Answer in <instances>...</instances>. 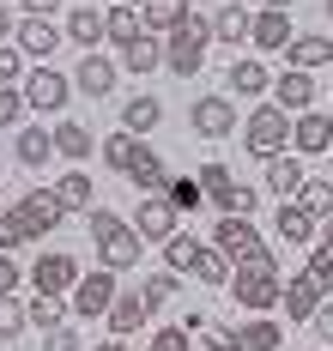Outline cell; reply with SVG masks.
Returning a JSON list of instances; mask_svg holds the SVG:
<instances>
[{
	"label": "cell",
	"instance_id": "1",
	"mask_svg": "<svg viewBox=\"0 0 333 351\" xmlns=\"http://www.w3.org/2000/svg\"><path fill=\"white\" fill-rule=\"evenodd\" d=\"M230 297H236L243 309L267 315V309L285 297V273H279V261H273V254H255V261H243V267L230 273Z\"/></svg>",
	"mask_w": 333,
	"mask_h": 351
},
{
	"label": "cell",
	"instance_id": "2",
	"mask_svg": "<svg viewBox=\"0 0 333 351\" xmlns=\"http://www.w3.org/2000/svg\"><path fill=\"white\" fill-rule=\"evenodd\" d=\"M206 43H212V19L188 12L182 25L164 36V67L176 73V79H194V73L206 67Z\"/></svg>",
	"mask_w": 333,
	"mask_h": 351
},
{
	"label": "cell",
	"instance_id": "3",
	"mask_svg": "<svg viewBox=\"0 0 333 351\" xmlns=\"http://www.w3.org/2000/svg\"><path fill=\"white\" fill-rule=\"evenodd\" d=\"M285 140H291V115H285L279 104H260L255 115L243 121V145L255 152L260 164H267V158H279V152H285Z\"/></svg>",
	"mask_w": 333,
	"mask_h": 351
},
{
	"label": "cell",
	"instance_id": "4",
	"mask_svg": "<svg viewBox=\"0 0 333 351\" xmlns=\"http://www.w3.org/2000/svg\"><path fill=\"white\" fill-rule=\"evenodd\" d=\"M200 188H206V200H212L224 218H249V212H255V188H243L224 164H206V170H200Z\"/></svg>",
	"mask_w": 333,
	"mask_h": 351
},
{
	"label": "cell",
	"instance_id": "5",
	"mask_svg": "<svg viewBox=\"0 0 333 351\" xmlns=\"http://www.w3.org/2000/svg\"><path fill=\"white\" fill-rule=\"evenodd\" d=\"M67 97H73V73H55L49 61L37 73H25V104L37 109V115H61Z\"/></svg>",
	"mask_w": 333,
	"mask_h": 351
},
{
	"label": "cell",
	"instance_id": "6",
	"mask_svg": "<svg viewBox=\"0 0 333 351\" xmlns=\"http://www.w3.org/2000/svg\"><path fill=\"white\" fill-rule=\"evenodd\" d=\"M212 248H219L230 267H243V261L267 254V243H260V230L249 224V218H219V224H212Z\"/></svg>",
	"mask_w": 333,
	"mask_h": 351
},
{
	"label": "cell",
	"instance_id": "7",
	"mask_svg": "<svg viewBox=\"0 0 333 351\" xmlns=\"http://www.w3.org/2000/svg\"><path fill=\"white\" fill-rule=\"evenodd\" d=\"M188 128H194L200 140H230L243 121H236V104H230V97H194V104H188Z\"/></svg>",
	"mask_w": 333,
	"mask_h": 351
},
{
	"label": "cell",
	"instance_id": "8",
	"mask_svg": "<svg viewBox=\"0 0 333 351\" xmlns=\"http://www.w3.org/2000/svg\"><path fill=\"white\" fill-rule=\"evenodd\" d=\"M110 303H115V273H110V267L79 273V285H73V315L97 321V315H110Z\"/></svg>",
	"mask_w": 333,
	"mask_h": 351
},
{
	"label": "cell",
	"instance_id": "9",
	"mask_svg": "<svg viewBox=\"0 0 333 351\" xmlns=\"http://www.w3.org/2000/svg\"><path fill=\"white\" fill-rule=\"evenodd\" d=\"M176 224H182V212L170 206V194H151V200H140L134 230H140L146 243H170V237H176Z\"/></svg>",
	"mask_w": 333,
	"mask_h": 351
},
{
	"label": "cell",
	"instance_id": "10",
	"mask_svg": "<svg viewBox=\"0 0 333 351\" xmlns=\"http://www.w3.org/2000/svg\"><path fill=\"white\" fill-rule=\"evenodd\" d=\"M61 36H67V31H55L49 19H37V12H25V19L12 25V43H18V49H25L31 61H49V55L61 49Z\"/></svg>",
	"mask_w": 333,
	"mask_h": 351
},
{
	"label": "cell",
	"instance_id": "11",
	"mask_svg": "<svg viewBox=\"0 0 333 351\" xmlns=\"http://www.w3.org/2000/svg\"><path fill=\"white\" fill-rule=\"evenodd\" d=\"M291 145H297V158L333 152V115H321V109H303V115L291 121Z\"/></svg>",
	"mask_w": 333,
	"mask_h": 351
},
{
	"label": "cell",
	"instance_id": "12",
	"mask_svg": "<svg viewBox=\"0 0 333 351\" xmlns=\"http://www.w3.org/2000/svg\"><path fill=\"white\" fill-rule=\"evenodd\" d=\"M140 243H146V237H140L134 224H121V230H110V237L97 243V261H103L110 273H134V267H140Z\"/></svg>",
	"mask_w": 333,
	"mask_h": 351
},
{
	"label": "cell",
	"instance_id": "13",
	"mask_svg": "<svg viewBox=\"0 0 333 351\" xmlns=\"http://www.w3.org/2000/svg\"><path fill=\"white\" fill-rule=\"evenodd\" d=\"M31 285H37L42 297H61V291L79 285V261L73 254H42L37 267H31Z\"/></svg>",
	"mask_w": 333,
	"mask_h": 351
},
{
	"label": "cell",
	"instance_id": "14",
	"mask_svg": "<svg viewBox=\"0 0 333 351\" xmlns=\"http://www.w3.org/2000/svg\"><path fill=\"white\" fill-rule=\"evenodd\" d=\"M328 303V285L315 279V273H297V279H285V315L291 321H315V309Z\"/></svg>",
	"mask_w": 333,
	"mask_h": 351
},
{
	"label": "cell",
	"instance_id": "15",
	"mask_svg": "<svg viewBox=\"0 0 333 351\" xmlns=\"http://www.w3.org/2000/svg\"><path fill=\"white\" fill-rule=\"evenodd\" d=\"M18 212H25V224H31V237H42V230H55V224L67 218V206L55 200V188H31V194L18 200Z\"/></svg>",
	"mask_w": 333,
	"mask_h": 351
},
{
	"label": "cell",
	"instance_id": "16",
	"mask_svg": "<svg viewBox=\"0 0 333 351\" xmlns=\"http://www.w3.org/2000/svg\"><path fill=\"white\" fill-rule=\"evenodd\" d=\"M273 224H279V243H315L328 218H315V212H303L297 200H279V218H273Z\"/></svg>",
	"mask_w": 333,
	"mask_h": 351
},
{
	"label": "cell",
	"instance_id": "17",
	"mask_svg": "<svg viewBox=\"0 0 333 351\" xmlns=\"http://www.w3.org/2000/svg\"><path fill=\"white\" fill-rule=\"evenodd\" d=\"M67 36L91 55V49L110 36V12H103V6H73V12H67Z\"/></svg>",
	"mask_w": 333,
	"mask_h": 351
},
{
	"label": "cell",
	"instance_id": "18",
	"mask_svg": "<svg viewBox=\"0 0 333 351\" xmlns=\"http://www.w3.org/2000/svg\"><path fill=\"white\" fill-rule=\"evenodd\" d=\"M273 104L285 109V115H303V109L315 104V79H309V73H279V79H273Z\"/></svg>",
	"mask_w": 333,
	"mask_h": 351
},
{
	"label": "cell",
	"instance_id": "19",
	"mask_svg": "<svg viewBox=\"0 0 333 351\" xmlns=\"http://www.w3.org/2000/svg\"><path fill=\"white\" fill-rule=\"evenodd\" d=\"M103 321H110L115 339H127V333H140V321H151V303L140 297V291H127V297H115V303H110V315H103Z\"/></svg>",
	"mask_w": 333,
	"mask_h": 351
},
{
	"label": "cell",
	"instance_id": "20",
	"mask_svg": "<svg viewBox=\"0 0 333 351\" xmlns=\"http://www.w3.org/2000/svg\"><path fill=\"white\" fill-rule=\"evenodd\" d=\"M12 158H18L25 170H42V164L55 158V134H49V128H18V140H12Z\"/></svg>",
	"mask_w": 333,
	"mask_h": 351
},
{
	"label": "cell",
	"instance_id": "21",
	"mask_svg": "<svg viewBox=\"0 0 333 351\" xmlns=\"http://www.w3.org/2000/svg\"><path fill=\"white\" fill-rule=\"evenodd\" d=\"M285 61L297 73H315L333 61V36H291V49H285Z\"/></svg>",
	"mask_w": 333,
	"mask_h": 351
},
{
	"label": "cell",
	"instance_id": "22",
	"mask_svg": "<svg viewBox=\"0 0 333 351\" xmlns=\"http://www.w3.org/2000/svg\"><path fill=\"white\" fill-rule=\"evenodd\" d=\"M73 85L85 91V97H110L115 91V61H103V55H85L73 73Z\"/></svg>",
	"mask_w": 333,
	"mask_h": 351
},
{
	"label": "cell",
	"instance_id": "23",
	"mask_svg": "<svg viewBox=\"0 0 333 351\" xmlns=\"http://www.w3.org/2000/svg\"><path fill=\"white\" fill-rule=\"evenodd\" d=\"M303 182H309L303 158H285V152H279V158H267V188H273L279 200H291V194L303 188Z\"/></svg>",
	"mask_w": 333,
	"mask_h": 351
},
{
	"label": "cell",
	"instance_id": "24",
	"mask_svg": "<svg viewBox=\"0 0 333 351\" xmlns=\"http://www.w3.org/2000/svg\"><path fill=\"white\" fill-rule=\"evenodd\" d=\"M291 19H285V12H273V6H267V12H255V31H249V43H255V49H291Z\"/></svg>",
	"mask_w": 333,
	"mask_h": 351
},
{
	"label": "cell",
	"instance_id": "25",
	"mask_svg": "<svg viewBox=\"0 0 333 351\" xmlns=\"http://www.w3.org/2000/svg\"><path fill=\"white\" fill-rule=\"evenodd\" d=\"M158 121H164V104H158L151 91H140V97H127V109H121V128H127V134H140V140H146V134L158 128Z\"/></svg>",
	"mask_w": 333,
	"mask_h": 351
},
{
	"label": "cell",
	"instance_id": "26",
	"mask_svg": "<svg viewBox=\"0 0 333 351\" xmlns=\"http://www.w3.org/2000/svg\"><path fill=\"white\" fill-rule=\"evenodd\" d=\"M127 182H134V188H146V194H164V188H170V176H164V164H158V152H151V145H140V152H134Z\"/></svg>",
	"mask_w": 333,
	"mask_h": 351
},
{
	"label": "cell",
	"instance_id": "27",
	"mask_svg": "<svg viewBox=\"0 0 333 351\" xmlns=\"http://www.w3.org/2000/svg\"><path fill=\"white\" fill-rule=\"evenodd\" d=\"M249 31H255V12H249V6H236V0H230L219 19H212V43H230V49H236Z\"/></svg>",
	"mask_w": 333,
	"mask_h": 351
},
{
	"label": "cell",
	"instance_id": "28",
	"mask_svg": "<svg viewBox=\"0 0 333 351\" xmlns=\"http://www.w3.org/2000/svg\"><path fill=\"white\" fill-rule=\"evenodd\" d=\"M121 67L134 73V79H146L151 67H164V43H158V36H140V43H127V49H121Z\"/></svg>",
	"mask_w": 333,
	"mask_h": 351
},
{
	"label": "cell",
	"instance_id": "29",
	"mask_svg": "<svg viewBox=\"0 0 333 351\" xmlns=\"http://www.w3.org/2000/svg\"><path fill=\"white\" fill-rule=\"evenodd\" d=\"M224 79H230V91H236V97H260V91L273 85V73L260 67V61H230Z\"/></svg>",
	"mask_w": 333,
	"mask_h": 351
},
{
	"label": "cell",
	"instance_id": "30",
	"mask_svg": "<svg viewBox=\"0 0 333 351\" xmlns=\"http://www.w3.org/2000/svg\"><path fill=\"white\" fill-rule=\"evenodd\" d=\"M279 321H236V351H279Z\"/></svg>",
	"mask_w": 333,
	"mask_h": 351
},
{
	"label": "cell",
	"instance_id": "31",
	"mask_svg": "<svg viewBox=\"0 0 333 351\" xmlns=\"http://www.w3.org/2000/svg\"><path fill=\"white\" fill-rule=\"evenodd\" d=\"M297 206L315 212V218H333V182L328 176H309V182L297 188Z\"/></svg>",
	"mask_w": 333,
	"mask_h": 351
},
{
	"label": "cell",
	"instance_id": "32",
	"mask_svg": "<svg viewBox=\"0 0 333 351\" xmlns=\"http://www.w3.org/2000/svg\"><path fill=\"white\" fill-rule=\"evenodd\" d=\"M200 248H206V243H194L188 230H176V237L164 243V267H170V273H194V261H200Z\"/></svg>",
	"mask_w": 333,
	"mask_h": 351
},
{
	"label": "cell",
	"instance_id": "33",
	"mask_svg": "<svg viewBox=\"0 0 333 351\" xmlns=\"http://www.w3.org/2000/svg\"><path fill=\"white\" fill-rule=\"evenodd\" d=\"M140 19H146V31H176V25L188 19V0H146Z\"/></svg>",
	"mask_w": 333,
	"mask_h": 351
},
{
	"label": "cell",
	"instance_id": "34",
	"mask_svg": "<svg viewBox=\"0 0 333 351\" xmlns=\"http://www.w3.org/2000/svg\"><path fill=\"white\" fill-rule=\"evenodd\" d=\"M140 36H146V19H140L134 6H110V43L127 49V43H140Z\"/></svg>",
	"mask_w": 333,
	"mask_h": 351
},
{
	"label": "cell",
	"instance_id": "35",
	"mask_svg": "<svg viewBox=\"0 0 333 351\" xmlns=\"http://www.w3.org/2000/svg\"><path fill=\"white\" fill-rule=\"evenodd\" d=\"M55 200L67 212H91V176H61L55 182Z\"/></svg>",
	"mask_w": 333,
	"mask_h": 351
},
{
	"label": "cell",
	"instance_id": "36",
	"mask_svg": "<svg viewBox=\"0 0 333 351\" xmlns=\"http://www.w3.org/2000/svg\"><path fill=\"white\" fill-rule=\"evenodd\" d=\"M55 152L79 164V158H91V134H85L79 121H61V128H55Z\"/></svg>",
	"mask_w": 333,
	"mask_h": 351
},
{
	"label": "cell",
	"instance_id": "37",
	"mask_svg": "<svg viewBox=\"0 0 333 351\" xmlns=\"http://www.w3.org/2000/svg\"><path fill=\"white\" fill-rule=\"evenodd\" d=\"M134 152H140V134H127V128H121V134H110V140H103V164L127 176V164H134Z\"/></svg>",
	"mask_w": 333,
	"mask_h": 351
},
{
	"label": "cell",
	"instance_id": "38",
	"mask_svg": "<svg viewBox=\"0 0 333 351\" xmlns=\"http://www.w3.org/2000/svg\"><path fill=\"white\" fill-rule=\"evenodd\" d=\"M230 273H236V267L224 261L219 248H200V261H194V279L200 285H230Z\"/></svg>",
	"mask_w": 333,
	"mask_h": 351
},
{
	"label": "cell",
	"instance_id": "39",
	"mask_svg": "<svg viewBox=\"0 0 333 351\" xmlns=\"http://www.w3.org/2000/svg\"><path fill=\"white\" fill-rule=\"evenodd\" d=\"M164 194H170V206H176V212H194L200 200H206V188H200V176H194V182H188V176H176V182H170Z\"/></svg>",
	"mask_w": 333,
	"mask_h": 351
},
{
	"label": "cell",
	"instance_id": "40",
	"mask_svg": "<svg viewBox=\"0 0 333 351\" xmlns=\"http://www.w3.org/2000/svg\"><path fill=\"white\" fill-rule=\"evenodd\" d=\"M140 297H146L151 309H164V303L176 297V273H146V279H140Z\"/></svg>",
	"mask_w": 333,
	"mask_h": 351
},
{
	"label": "cell",
	"instance_id": "41",
	"mask_svg": "<svg viewBox=\"0 0 333 351\" xmlns=\"http://www.w3.org/2000/svg\"><path fill=\"white\" fill-rule=\"evenodd\" d=\"M25 315L37 321V327H61V321H67V303H61V297H42V291H37V303H25Z\"/></svg>",
	"mask_w": 333,
	"mask_h": 351
},
{
	"label": "cell",
	"instance_id": "42",
	"mask_svg": "<svg viewBox=\"0 0 333 351\" xmlns=\"http://www.w3.org/2000/svg\"><path fill=\"white\" fill-rule=\"evenodd\" d=\"M18 243H31V224H25V212L12 206V212H0V254L18 248Z\"/></svg>",
	"mask_w": 333,
	"mask_h": 351
},
{
	"label": "cell",
	"instance_id": "43",
	"mask_svg": "<svg viewBox=\"0 0 333 351\" xmlns=\"http://www.w3.org/2000/svg\"><path fill=\"white\" fill-rule=\"evenodd\" d=\"M25 321H31V315H25V303H18L12 291H0V339H12Z\"/></svg>",
	"mask_w": 333,
	"mask_h": 351
},
{
	"label": "cell",
	"instance_id": "44",
	"mask_svg": "<svg viewBox=\"0 0 333 351\" xmlns=\"http://www.w3.org/2000/svg\"><path fill=\"white\" fill-rule=\"evenodd\" d=\"M121 224H127V218H121V212H110V206H91V212H85L91 243H103V237H110V230H121Z\"/></svg>",
	"mask_w": 333,
	"mask_h": 351
},
{
	"label": "cell",
	"instance_id": "45",
	"mask_svg": "<svg viewBox=\"0 0 333 351\" xmlns=\"http://www.w3.org/2000/svg\"><path fill=\"white\" fill-rule=\"evenodd\" d=\"M25 91H18V85H0V128H18V115H25Z\"/></svg>",
	"mask_w": 333,
	"mask_h": 351
},
{
	"label": "cell",
	"instance_id": "46",
	"mask_svg": "<svg viewBox=\"0 0 333 351\" xmlns=\"http://www.w3.org/2000/svg\"><path fill=\"white\" fill-rule=\"evenodd\" d=\"M18 73H25V49L18 43H0V85H12Z\"/></svg>",
	"mask_w": 333,
	"mask_h": 351
},
{
	"label": "cell",
	"instance_id": "47",
	"mask_svg": "<svg viewBox=\"0 0 333 351\" xmlns=\"http://www.w3.org/2000/svg\"><path fill=\"white\" fill-rule=\"evenodd\" d=\"M146 351H188V327H158Z\"/></svg>",
	"mask_w": 333,
	"mask_h": 351
},
{
	"label": "cell",
	"instance_id": "48",
	"mask_svg": "<svg viewBox=\"0 0 333 351\" xmlns=\"http://www.w3.org/2000/svg\"><path fill=\"white\" fill-rule=\"evenodd\" d=\"M309 273H315L321 285H333V243H328V237H321V248L309 254Z\"/></svg>",
	"mask_w": 333,
	"mask_h": 351
},
{
	"label": "cell",
	"instance_id": "49",
	"mask_svg": "<svg viewBox=\"0 0 333 351\" xmlns=\"http://www.w3.org/2000/svg\"><path fill=\"white\" fill-rule=\"evenodd\" d=\"M42 351H79V333L61 321V327H49V339H42Z\"/></svg>",
	"mask_w": 333,
	"mask_h": 351
},
{
	"label": "cell",
	"instance_id": "50",
	"mask_svg": "<svg viewBox=\"0 0 333 351\" xmlns=\"http://www.w3.org/2000/svg\"><path fill=\"white\" fill-rule=\"evenodd\" d=\"M200 339L212 351H236V327H200Z\"/></svg>",
	"mask_w": 333,
	"mask_h": 351
},
{
	"label": "cell",
	"instance_id": "51",
	"mask_svg": "<svg viewBox=\"0 0 333 351\" xmlns=\"http://www.w3.org/2000/svg\"><path fill=\"white\" fill-rule=\"evenodd\" d=\"M309 327H315V333H321V339H328V346H333V303H321V309H315V321H309Z\"/></svg>",
	"mask_w": 333,
	"mask_h": 351
},
{
	"label": "cell",
	"instance_id": "52",
	"mask_svg": "<svg viewBox=\"0 0 333 351\" xmlns=\"http://www.w3.org/2000/svg\"><path fill=\"white\" fill-rule=\"evenodd\" d=\"M12 285H18V267H12V261L0 254V291H12Z\"/></svg>",
	"mask_w": 333,
	"mask_h": 351
},
{
	"label": "cell",
	"instance_id": "53",
	"mask_svg": "<svg viewBox=\"0 0 333 351\" xmlns=\"http://www.w3.org/2000/svg\"><path fill=\"white\" fill-rule=\"evenodd\" d=\"M25 12H37V19H49V12H61V0H25Z\"/></svg>",
	"mask_w": 333,
	"mask_h": 351
},
{
	"label": "cell",
	"instance_id": "54",
	"mask_svg": "<svg viewBox=\"0 0 333 351\" xmlns=\"http://www.w3.org/2000/svg\"><path fill=\"white\" fill-rule=\"evenodd\" d=\"M6 36H12V12L0 6V43H6Z\"/></svg>",
	"mask_w": 333,
	"mask_h": 351
},
{
	"label": "cell",
	"instance_id": "55",
	"mask_svg": "<svg viewBox=\"0 0 333 351\" xmlns=\"http://www.w3.org/2000/svg\"><path fill=\"white\" fill-rule=\"evenodd\" d=\"M91 351H127V346H121V339H110V346H91Z\"/></svg>",
	"mask_w": 333,
	"mask_h": 351
},
{
	"label": "cell",
	"instance_id": "56",
	"mask_svg": "<svg viewBox=\"0 0 333 351\" xmlns=\"http://www.w3.org/2000/svg\"><path fill=\"white\" fill-rule=\"evenodd\" d=\"M267 6H273V12H285V6H297V0H267Z\"/></svg>",
	"mask_w": 333,
	"mask_h": 351
},
{
	"label": "cell",
	"instance_id": "57",
	"mask_svg": "<svg viewBox=\"0 0 333 351\" xmlns=\"http://www.w3.org/2000/svg\"><path fill=\"white\" fill-rule=\"evenodd\" d=\"M321 237H328V243H333V224H321Z\"/></svg>",
	"mask_w": 333,
	"mask_h": 351
},
{
	"label": "cell",
	"instance_id": "58",
	"mask_svg": "<svg viewBox=\"0 0 333 351\" xmlns=\"http://www.w3.org/2000/svg\"><path fill=\"white\" fill-rule=\"evenodd\" d=\"M328 19H333V0H328Z\"/></svg>",
	"mask_w": 333,
	"mask_h": 351
}]
</instances>
